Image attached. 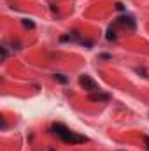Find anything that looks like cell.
Masks as SVG:
<instances>
[{
	"instance_id": "1",
	"label": "cell",
	"mask_w": 149,
	"mask_h": 151,
	"mask_svg": "<svg viewBox=\"0 0 149 151\" xmlns=\"http://www.w3.org/2000/svg\"><path fill=\"white\" fill-rule=\"evenodd\" d=\"M53 134H56L65 144H84V142H88V137H84V135H81L77 132L69 130L62 123H54L53 125Z\"/></svg>"
},
{
	"instance_id": "11",
	"label": "cell",
	"mask_w": 149,
	"mask_h": 151,
	"mask_svg": "<svg viewBox=\"0 0 149 151\" xmlns=\"http://www.w3.org/2000/svg\"><path fill=\"white\" fill-rule=\"evenodd\" d=\"M116 7H117L119 11H123V9H125V5H123V4H116Z\"/></svg>"
},
{
	"instance_id": "6",
	"label": "cell",
	"mask_w": 149,
	"mask_h": 151,
	"mask_svg": "<svg viewBox=\"0 0 149 151\" xmlns=\"http://www.w3.org/2000/svg\"><path fill=\"white\" fill-rule=\"evenodd\" d=\"M54 79H56L58 83H62V84H67V83H69V79H67L63 74H54Z\"/></svg>"
},
{
	"instance_id": "9",
	"label": "cell",
	"mask_w": 149,
	"mask_h": 151,
	"mask_svg": "<svg viewBox=\"0 0 149 151\" xmlns=\"http://www.w3.org/2000/svg\"><path fill=\"white\" fill-rule=\"evenodd\" d=\"M98 58H100V60H111L112 56H111V55H107V53H102V55H100Z\"/></svg>"
},
{
	"instance_id": "10",
	"label": "cell",
	"mask_w": 149,
	"mask_h": 151,
	"mask_svg": "<svg viewBox=\"0 0 149 151\" xmlns=\"http://www.w3.org/2000/svg\"><path fill=\"white\" fill-rule=\"evenodd\" d=\"M144 144H146V148H148V151H149V137L148 135H144Z\"/></svg>"
},
{
	"instance_id": "3",
	"label": "cell",
	"mask_w": 149,
	"mask_h": 151,
	"mask_svg": "<svg viewBox=\"0 0 149 151\" xmlns=\"http://www.w3.org/2000/svg\"><path fill=\"white\" fill-rule=\"evenodd\" d=\"M116 25H123V27H128L130 30H135V19L132 16H121V18H117Z\"/></svg>"
},
{
	"instance_id": "2",
	"label": "cell",
	"mask_w": 149,
	"mask_h": 151,
	"mask_svg": "<svg viewBox=\"0 0 149 151\" xmlns=\"http://www.w3.org/2000/svg\"><path fill=\"white\" fill-rule=\"evenodd\" d=\"M79 84L88 91V93H97V91H100V86H98V83L95 81V79H91L90 76H81L79 77Z\"/></svg>"
},
{
	"instance_id": "8",
	"label": "cell",
	"mask_w": 149,
	"mask_h": 151,
	"mask_svg": "<svg viewBox=\"0 0 149 151\" xmlns=\"http://www.w3.org/2000/svg\"><path fill=\"white\" fill-rule=\"evenodd\" d=\"M5 60H7V47L4 46L2 47V62H5Z\"/></svg>"
},
{
	"instance_id": "4",
	"label": "cell",
	"mask_w": 149,
	"mask_h": 151,
	"mask_svg": "<svg viewBox=\"0 0 149 151\" xmlns=\"http://www.w3.org/2000/svg\"><path fill=\"white\" fill-rule=\"evenodd\" d=\"M88 99H90L91 102H109V100H111V95H109V93L97 91V93H90Z\"/></svg>"
},
{
	"instance_id": "7",
	"label": "cell",
	"mask_w": 149,
	"mask_h": 151,
	"mask_svg": "<svg viewBox=\"0 0 149 151\" xmlns=\"http://www.w3.org/2000/svg\"><path fill=\"white\" fill-rule=\"evenodd\" d=\"M23 27H27V28H34L35 25H34V21H30V19H23Z\"/></svg>"
},
{
	"instance_id": "5",
	"label": "cell",
	"mask_w": 149,
	"mask_h": 151,
	"mask_svg": "<svg viewBox=\"0 0 149 151\" xmlns=\"http://www.w3.org/2000/svg\"><path fill=\"white\" fill-rule=\"evenodd\" d=\"M105 37H107V40H116V39H117V35H116V32H114L112 27L107 30V35H105Z\"/></svg>"
}]
</instances>
